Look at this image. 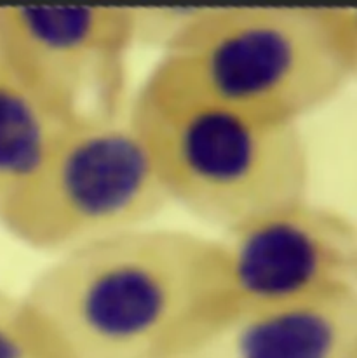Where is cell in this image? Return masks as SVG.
<instances>
[{
	"label": "cell",
	"instance_id": "1",
	"mask_svg": "<svg viewBox=\"0 0 357 358\" xmlns=\"http://www.w3.org/2000/svg\"><path fill=\"white\" fill-rule=\"evenodd\" d=\"M21 299L52 358H178L228 311L220 242L176 228L65 250Z\"/></svg>",
	"mask_w": 357,
	"mask_h": 358
},
{
	"label": "cell",
	"instance_id": "2",
	"mask_svg": "<svg viewBox=\"0 0 357 358\" xmlns=\"http://www.w3.org/2000/svg\"><path fill=\"white\" fill-rule=\"evenodd\" d=\"M357 71L356 7H202L140 91L300 124Z\"/></svg>",
	"mask_w": 357,
	"mask_h": 358
},
{
	"label": "cell",
	"instance_id": "3",
	"mask_svg": "<svg viewBox=\"0 0 357 358\" xmlns=\"http://www.w3.org/2000/svg\"><path fill=\"white\" fill-rule=\"evenodd\" d=\"M130 113L152 146L171 202L225 231L309 199L310 155L300 124H263L141 91Z\"/></svg>",
	"mask_w": 357,
	"mask_h": 358
},
{
	"label": "cell",
	"instance_id": "4",
	"mask_svg": "<svg viewBox=\"0 0 357 358\" xmlns=\"http://www.w3.org/2000/svg\"><path fill=\"white\" fill-rule=\"evenodd\" d=\"M171 203L155 155L127 110L69 127L9 234L41 250H65L145 227Z\"/></svg>",
	"mask_w": 357,
	"mask_h": 358
},
{
	"label": "cell",
	"instance_id": "5",
	"mask_svg": "<svg viewBox=\"0 0 357 358\" xmlns=\"http://www.w3.org/2000/svg\"><path fill=\"white\" fill-rule=\"evenodd\" d=\"M131 7H0V52L69 127L130 110Z\"/></svg>",
	"mask_w": 357,
	"mask_h": 358
},
{
	"label": "cell",
	"instance_id": "6",
	"mask_svg": "<svg viewBox=\"0 0 357 358\" xmlns=\"http://www.w3.org/2000/svg\"><path fill=\"white\" fill-rule=\"evenodd\" d=\"M228 310L312 303L357 292L356 223L309 199L225 231Z\"/></svg>",
	"mask_w": 357,
	"mask_h": 358
},
{
	"label": "cell",
	"instance_id": "7",
	"mask_svg": "<svg viewBox=\"0 0 357 358\" xmlns=\"http://www.w3.org/2000/svg\"><path fill=\"white\" fill-rule=\"evenodd\" d=\"M178 358H357V292L293 306L228 310Z\"/></svg>",
	"mask_w": 357,
	"mask_h": 358
},
{
	"label": "cell",
	"instance_id": "8",
	"mask_svg": "<svg viewBox=\"0 0 357 358\" xmlns=\"http://www.w3.org/2000/svg\"><path fill=\"white\" fill-rule=\"evenodd\" d=\"M69 125L14 73L0 52V227L9 230Z\"/></svg>",
	"mask_w": 357,
	"mask_h": 358
},
{
	"label": "cell",
	"instance_id": "9",
	"mask_svg": "<svg viewBox=\"0 0 357 358\" xmlns=\"http://www.w3.org/2000/svg\"><path fill=\"white\" fill-rule=\"evenodd\" d=\"M0 358H52L21 296L0 287Z\"/></svg>",
	"mask_w": 357,
	"mask_h": 358
},
{
	"label": "cell",
	"instance_id": "10",
	"mask_svg": "<svg viewBox=\"0 0 357 358\" xmlns=\"http://www.w3.org/2000/svg\"><path fill=\"white\" fill-rule=\"evenodd\" d=\"M202 7H131L134 42L166 52L185 35Z\"/></svg>",
	"mask_w": 357,
	"mask_h": 358
}]
</instances>
